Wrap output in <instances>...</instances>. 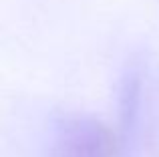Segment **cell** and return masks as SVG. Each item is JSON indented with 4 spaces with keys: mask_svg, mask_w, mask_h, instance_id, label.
Wrapping results in <instances>:
<instances>
[{
    "mask_svg": "<svg viewBox=\"0 0 159 157\" xmlns=\"http://www.w3.org/2000/svg\"><path fill=\"white\" fill-rule=\"evenodd\" d=\"M58 157H111V139L99 127L79 125L65 135Z\"/></svg>",
    "mask_w": 159,
    "mask_h": 157,
    "instance_id": "obj_1",
    "label": "cell"
}]
</instances>
